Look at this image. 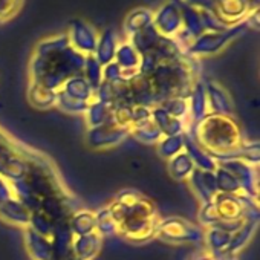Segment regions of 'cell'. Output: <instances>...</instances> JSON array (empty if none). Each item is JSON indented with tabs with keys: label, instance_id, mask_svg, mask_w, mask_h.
Here are the masks:
<instances>
[{
	"label": "cell",
	"instance_id": "6da1fadb",
	"mask_svg": "<svg viewBox=\"0 0 260 260\" xmlns=\"http://www.w3.org/2000/svg\"><path fill=\"white\" fill-rule=\"evenodd\" d=\"M202 260H216V258L214 257H204Z\"/></svg>",
	"mask_w": 260,
	"mask_h": 260
}]
</instances>
